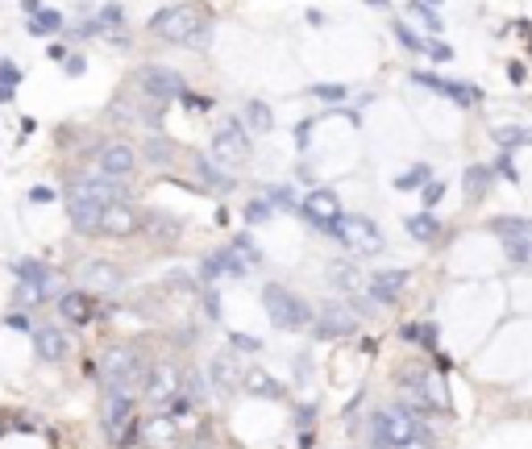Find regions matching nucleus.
<instances>
[{
	"label": "nucleus",
	"instance_id": "37998d69",
	"mask_svg": "<svg viewBox=\"0 0 532 449\" xmlns=\"http://www.w3.org/2000/svg\"><path fill=\"white\" fill-rule=\"evenodd\" d=\"M233 350H237V353H258V350H262V341H258V337H250V333H233Z\"/></svg>",
	"mask_w": 532,
	"mask_h": 449
},
{
	"label": "nucleus",
	"instance_id": "6ab92c4d",
	"mask_svg": "<svg viewBox=\"0 0 532 449\" xmlns=\"http://www.w3.org/2000/svg\"><path fill=\"white\" fill-rule=\"evenodd\" d=\"M54 292H59V275H54L50 267H42L37 275H29V279H17V303H21V308L46 303Z\"/></svg>",
	"mask_w": 532,
	"mask_h": 449
},
{
	"label": "nucleus",
	"instance_id": "ddd939ff",
	"mask_svg": "<svg viewBox=\"0 0 532 449\" xmlns=\"http://www.w3.org/2000/svg\"><path fill=\"white\" fill-rule=\"evenodd\" d=\"M300 212L308 225H316L320 233H333V225L341 220V200L328 187H320V192H308L300 200Z\"/></svg>",
	"mask_w": 532,
	"mask_h": 449
},
{
	"label": "nucleus",
	"instance_id": "a19ab883",
	"mask_svg": "<svg viewBox=\"0 0 532 449\" xmlns=\"http://www.w3.org/2000/svg\"><path fill=\"white\" fill-rule=\"evenodd\" d=\"M411 17H420V21L428 25L433 34H436V29H441V17H436V12H433V4H420V0H411Z\"/></svg>",
	"mask_w": 532,
	"mask_h": 449
},
{
	"label": "nucleus",
	"instance_id": "aec40b11",
	"mask_svg": "<svg viewBox=\"0 0 532 449\" xmlns=\"http://www.w3.org/2000/svg\"><path fill=\"white\" fill-rule=\"evenodd\" d=\"M416 84H424V87H433V92H441V96H449L458 109H474L478 100H483V92L478 87H466V84H453V79H436L433 71H416L411 75Z\"/></svg>",
	"mask_w": 532,
	"mask_h": 449
},
{
	"label": "nucleus",
	"instance_id": "20e7f679",
	"mask_svg": "<svg viewBox=\"0 0 532 449\" xmlns=\"http://www.w3.org/2000/svg\"><path fill=\"white\" fill-rule=\"evenodd\" d=\"M262 308L270 316V325L283 328V333H300V328L312 325V303L303 300V295H295L291 287H283V283H266Z\"/></svg>",
	"mask_w": 532,
	"mask_h": 449
},
{
	"label": "nucleus",
	"instance_id": "bf43d9fd",
	"mask_svg": "<svg viewBox=\"0 0 532 449\" xmlns=\"http://www.w3.org/2000/svg\"><path fill=\"white\" fill-rule=\"evenodd\" d=\"M192 449H204V445H192Z\"/></svg>",
	"mask_w": 532,
	"mask_h": 449
},
{
	"label": "nucleus",
	"instance_id": "5701e85b",
	"mask_svg": "<svg viewBox=\"0 0 532 449\" xmlns=\"http://www.w3.org/2000/svg\"><path fill=\"white\" fill-rule=\"evenodd\" d=\"M328 283H333L337 292H345V295L366 292V275L353 267L350 258H337V262H328Z\"/></svg>",
	"mask_w": 532,
	"mask_h": 449
},
{
	"label": "nucleus",
	"instance_id": "4468645a",
	"mask_svg": "<svg viewBox=\"0 0 532 449\" xmlns=\"http://www.w3.org/2000/svg\"><path fill=\"white\" fill-rule=\"evenodd\" d=\"M125 283V270L117 267V262H109V258H87L84 267H79V287L84 292H121Z\"/></svg>",
	"mask_w": 532,
	"mask_h": 449
},
{
	"label": "nucleus",
	"instance_id": "c03bdc74",
	"mask_svg": "<svg viewBox=\"0 0 532 449\" xmlns=\"http://www.w3.org/2000/svg\"><path fill=\"white\" fill-rule=\"evenodd\" d=\"M121 21H125L121 4H104V9H100V25H121Z\"/></svg>",
	"mask_w": 532,
	"mask_h": 449
},
{
	"label": "nucleus",
	"instance_id": "c9c22d12",
	"mask_svg": "<svg viewBox=\"0 0 532 449\" xmlns=\"http://www.w3.org/2000/svg\"><path fill=\"white\" fill-rule=\"evenodd\" d=\"M242 387H250L254 395H278V383L266 370H245L242 375Z\"/></svg>",
	"mask_w": 532,
	"mask_h": 449
},
{
	"label": "nucleus",
	"instance_id": "f8f14e48",
	"mask_svg": "<svg viewBox=\"0 0 532 449\" xmlns=\"http://www.w3.org/2000/svg\"><path fill=\"white\" fill-rule=\"evenodd\" d=\"M96 233H104V237H133V233H142V208L133 204V200H117V204H109L100 212Z\"/></svg>",
	"mask_w": 532,
	"mask_h": 449
},
{
	"label": "nucleus",
	"instance_id": "8fccbe9b",
	"mask_svg": "<svg viewBox=\"0 0 532 449\" xmlns=\"http://www.w3.org/2000/svg\"><path fill=\"white\" fill-rule=\"evenodd\" d=\"M424 54H433L436 62H445V59H453V50H449L445 42H428V50H424Z\"/></svg>",
	"mask_w": 532,
	"mask_h": 449
},
{
	"label": "nucleus",
	"instance_id": "f257e3e1",
	"mask_svg": "<svg viewBox=\"0 0 532 449\" xmlns=\"http://www.w3.org/2000/svg\"><path fill=\"white\" fill-rule=\"evenodd\" d=\"M117 200H133L125 179H109V175H84L67 187V217L79 233H96L100 212Z\"/></svg>",
	"mask_w": 532,
	"mask_h": 449
},
{
	"label": "nucleus",
	"instance_id": "4c0bfd02",
	"mask_svg": "<svg viewBox=\"0 0 532 449\" xmlns=\"http://www.w3.org/2000/svg\"><path fill=\"white\" fill-rule=\"evenodd\" d=\"M395 37H399V46H403V50H416V54H424V50H428V37L411 34L403 21H395Z\"/></svg>",
	"mask_w": 532,
	"mask_h": 449
},
{
	"label": "nucleus",
	"instance_id": "f704fd0d",
	"mask_svg": "<svg viewBox=\"0 0 532 449\" xmlns=\"http://www.w3.org/2000/svg\"><path fill=\"white\" fill-rule=\"evenodd\" d=\"M428 179H433V167H428V162H416L411 170H403V175H399L395 187H399V192H411V187H424Z\"/></svg>",
	"mask_w": 532,
	"mask_h": 449
},
{
	"label": "nucleus",
	"instance_id": "cd10ccee",
	"mask_svg": "<svg viewBox=\"0 0 532 449\" xmlns=\"http://www.w3.org/2000/svg\"><path fill=\"white\" fill-rule=\"evenodd\" d=\"M403 225H408V233L420 245H436V242H441V220H436L433 212H416V217H408Z\"/></svg>",
	"mask_w": 532,
	"mask_h": 449
},
{
	"label": "nucleus",
	"instance_id": "ea45409f",
	"mask_svg": "<svg viewBox=\"0 0 532 449\" xmlns=\"http://www.w3.org/2000/svg\"><path fill=\"white\" fill-rule=\"evenodd\" d=\"M270 212H275V204H270V200H250V204L242 208V217L250 220V225H262V220H270Z\"/></svg>",
	"mask_w": 532,
	"mask_h": 449
},
{
	"label": "nucleus",
	"instance_id": "1a4fd4ad",
	"mask_svg": "<svg viewBox=\"0 0 532 449\" xmlns=\"http://www.w3.org/2000/svg\"><path fill=\"white\" fill-rule=\"evenodd\" d=\"M133 79H137V87H142V96L150 100H183V92H187V79H183L175 67H162V62H145V67H137L133 71Z\"/></svg>",
	"mask_w": 532,
	"mask_h": 449
},
{
	"label": "nucleus",
	"instance_id": "a18cd8bd",
	"mask_svg": "<svg viewBox=\"0 0 532 449\" xmlns=\"http://www.w3.org/2000/svg\"><path fill=\"white\" fill-rule=\"evenodd\" d=\"M0 84H4V87H9V84H21V67H12V62L4 59V62H0Z\"/></svg>",
	"mask_w": 532,
	"mask_h": 449
},
{
	"label": "nucleus",
	"instance_id": "7c9ffc66",
	"mask_svg": "<svg viewBox=\"0 0 532 449\" xmlns=\"http://www.w3.org/2000/svg\"><path fill=\"white\" fill-rule=\"evenodd\" d=\"M245 121H250L254 134H270V129H275V117H270V104H266V100H250V104H245Z\"/></svg>",
	"mask_w": 532,
	"mask_h": 449
},
{
	"label": "nucleus",
	"instance_id": "5fc2aeb1",
	"mask_svg": "<svg viewBox=\"0 0 532 449\" xmlns=\"http://www.w3.org/2000/svg\"><path fill=\"white\" fill-rule=\"evenodd\" d=\"M508 79H511V84H524V67H520V62H511V67H508Z\"/></svg>",
	"mask_w": 532,
	"mask_h": 449
},
{
	"label": "nucleus",
	"instance_id": "58836bf2",
	"mask_svg": "<svg viewBox=\"0 0 532 449\" xmlns=\"http://www.w3.org/2000/svg\"><path fill=\"white\" fill-rule=\"evenodd\" d=\"M403 337L416 341V345H424V350H433V345H436V328L433 325H408V328H403Z\"/></svg>",
	"mask_w": 532,
	"mask_h": 449
},
{
	"label": "nucleus",
	"instance_id": "13d9d810",
	"mask_svg": "<svg viewBox=\"0 0 532 449\" xmlns=\"http://www.w3.org/2000/svg\"><path fill=\"white\" fill-rule=\"evenodd\" d=\"M370 4H378V9H387V0H370Z\"/></svg>",
	"mask_w": 532,
	"mask_h": 449
},
{
	"label": "nucleus",
	"instance_id": "bb28decb",
	"mask_svg": "<svg viewBox=\"0 0 532 449\" xmlns=\"http://www.w3.org/2000/svg\"><path fill=\"white\" fill-rule=\"evenodd\" d=\"M491 179H495V170L486 167V162H474V167H466V179H461V187H466V200H470V204H478V200L491 192Z\"/></svg>",
	"mask_w": 532,
	"mask_h": 449
},
{
	"label": "nucleus",
	"instance_id": "a878e982",
	"mask_svg": "<svg viewBox=\"0 0 532 449\" xmlns=\"http://www.w3.org/2000/svg\"><path fill=\"white\" fill-rule=\"evenodd\" d=\"M192 162H195V175H200L204 187H212V192H233V175H225L212 154H195Z\"/></svg>",
	"mask_w": 532,
	"mask_h": 449
},
{
	"label": "nucleus",
	"instance_id": "603ef678",
	"mask_svg": "<svg viewBox=\"0 0 532 449\" xmlns=\"http://www.w3.org/2000/svg\"><path fill=\"white\" fill-rule=\"evenodd\" d=\"M29 200H37V204H46V200H54V192H50V187H34V192H29Z\"/></svg>",
	"mask_w": 532,
	"mask_h": 449
},
{
	"label": "nucleus",
	"instance_id": "473e14b6",
	"mask_svg": "<svg viewBox=\"0 0 532 449\" xmlns=\"http://www.w3.org/2000/svg\"><path fill=\"white\" fill-rule=\"evenodd\" d=\"M503 254L516 267H532V237H503Z\"/></svg>",
	"mask_w": 532,
	"mask_h": 449
},
{
	"label": "nucleus",
	"instance_id": "2f4dec72",
	"mask_svg": "<svg viewBox=\"0 0 532 449\" xmlns=\"http://www.w3.org/2000/svg\"><path fill=\"white\" fill-rule=\"evenodd\" d=\"M495 142H499V150L528 146V142H532V129H528V125H499V129H495Z\"/></svg>",
	"mask_w": 532,
	"mask_h": 449
},
{
	"label": "nucleus",
	"instance_id": "dca6fc26",
	"mask_svg": "<svg viewBox=\"0 0 532 449\" xmlns=\"http://www.w3.org/2000/svg\"><path fill=\"white\" fill-rule=\"evenodd\" d=\"M133 420V391H109L104 395V408H100V425L112 441H121V433Z\"/></svg>",
	"mask_w": 532,
	"mask_h": 449
},
{
	"label": "nucleus",
	"instance_id": "6e6552de",
	"mask_svg": "<svg viewBox=\"0 0 532 449\" xmlns=\"http://www.w3.org/2000/svg\"><path fill=\"white\" fill-rule=\"evenodd\" d=\"M208 154L217 158V162H225V167H242L245 158H250V134H245V125L237 121V117H225V121H217Z\"/></svg>",
	"mask_w": 532,
	"mask_h": 449
},
{
	"label": "nucleus",
	"instance_id": "9b49d317",
	"mask_svg": "<svg viewBox=\"0 0 532 449\" xmlns=\"http://www.w3.org/2000/svg\"><path fill=\"white\" fill-rule=\"evenodd\" d=\"M308 328H312L316 341H345L358 333V316H353L345 303H325V308L312 316Z\"/></svg>",
	"mask_w": 532,
	"mask_h": 449
},
{
	"label": "nucleus",
	"instance_id": "b1692460",
	"mask_svg": "<svg viewBox=\"0 0 532 449\" xmlns=\"http://www.w3.org/2000/svg\"><path fill=\"white\" fill-rule=\"evenodd\" d=\"M34 350H37L42 362H62V358H67V337H62V328H54V325L34 328Z\"/></svg>",
	"mask_w": 532,
	"mask_h": 449
},
{
	"label": "nucleus",
	"instance_id": "423d86ee",
	"mask_svg": "<svg viewBox=\"0 0 532 449\" xmlns=\"http://www.w3.org/2000/svg\"><path fill=\"white\" fill-rule=\"evenodd\" d=\"M333 237L345 245L350 258H375V254H383V245H387L383 229H378L370 217H362V212H350V217L341 212V220L333 225Z\"/></svg>",
	"mask_w": 532,
	"mask_h": 449
},
{
	"label": "nucleus",
	"instance_id": "c85d7f7f",
	"mask_svg": "<svg viewBox=\"0 0 532 449\" xmlns=\"http://www.w3.org/2000/svg\"><path fill=\"white\" fill-rule=\"evenodd\" d=\"M142 158H145V162H150V167H170V162L179 158V150L170 146V137L154 134V137H145V150H142Z\"/></svg>",
	"mask_w": 532,
	"mask_h": 449
},
{
	"label": "nucleus",
	"instance_id": "f3484780",
	"mask_svg": "<svg viewBox=\"0 0 532 449\" xmlns=\"http://www.w3.org/2000/svg\"><path fill=\"white\" fill-rule=\"evenodd\" d=\"M242 362L233 358L229 350H220L208 358V383H212V391H220V395H233V391L242 387Z\"/></svg>",
	"mask_w": 532,
	"mask_h": 449
},
{
	"label": "nucleus",
	"instance_id": "412c9836",
	"mask_svg": "<svg viewBox=\"0 0 532 449\" xmlns=\"http://www.w3.org/2000/svg\"><path fill=\"white\" fill-rule=\"evenodd\" d=\"M142 441L150 449H170L175 441H179V420H175L170 412H154L142 425Z\"/></svg>",
	"mask_w": 532,
	"mask_h": 449
},
{
	"label": "nucleus",
	"instance_id": "2eb2a0df",
	"mask_svg": "<svg viewBox=\"0 0 532 449\" xmlns=\"http://www.w3.org/2000/svg\"><path fill=\"white\" fill-rule=\"evenodd\" d=\"M179 391V370L175 362H158V366H145V378H142V395L150 408H162Z\"/></svg>",
	"mask_w": 532,
	"mask_h": 449
},
{
	"label": "nucleus",
	"instance_id": "09e8293b",
	"mask_svg": "<svg viewBox=\"0 0 532 449\" xmlns=\"http://www.w3.org/2000/svg\"><path fill=\"white\" fill-rule=\"evenodd\" d=\"M495 167H499V175H503V179H508V183H516V179H520V170H516V162H511V158H508V154L499 158Z\"/></svg>",
	"mask_w": 532,
	"mask_h": 449
},
{
	"label": "nucleus",
	"instance_id": "72a5a7b5",
	"mask_svg": "<svg viewBox=\"0 0 532 449\" xmlns=\"http://www.w3.org/2000/svg\"><path fill=\"white\" fill-rule=\"evenodd\" d=\"M142 229H150V233H158L162 242H170V237L179 233V220H175V217H162V212H150V217H142Z\"/></svg>",
	"mask_w": 532,
	"mask_h": 449
},
{
	"label": "nucleus",
	"instance_id": "c756f323",
	"mask_svg": "<svg viewBox=\"0 0 532 449\" xmlns=\"http://www.w3.org/2000/svg\"><path fill=\"white\" fill-rule=\"evenodd\" d=\"M486 229L499 233V237H532V220L528 217H491Z\"/></svg>",
	"mask_w": 532,
	"mask_h": 449
},
{
	"label": "nucleus",
	"instance_id": "a211bd4d",
	"mask_svg": "<svg viewBox=\"0 0 532 449\" xmlns=\"http://www.w3.org/2000/svg\"><path fill=\"white\" fill-rule=\"evenodd\" d=\"M250 258H242L233 245H225V250H217L212 258H204V267H200V279L204 283H212L217 275H233V279H242V275H250Z\"/></svg>",
	"mask_w": 532,
	"mask_h": 449
},
{
	"label": "nucleus",
	"instance_id": "3c124183",
	"mask_svg": "<svg viewBox=\"0 0 532 449\" xmlns=\"http://www.w3.org/2000/svg\"><path fill=\"white\" fill-rule=\"evenodd\" d=\"M204 312H208V316H217V320H220V295L212 292V287L204 292Z\"/></svg>",
	"mask_w": 532,
	"mask_h": 449
},
{
	"label": "nucleus",
	"instance_id": "6e6d98bb",
	"mask_svg": "<svg viewBox=\"0 0 532 449\" xmlns=\"http://www.w3.org/2000/svg\"><path fill=\"white\" fill-rule=\"evenodd\" d=\"M9 328H29V320H25L21 312H12V316H9Z\"/></svg>",
	"mask_w": 532,
	"mask_h": 449
},
{
	"label": "nucleus",
	"instance_id": "4d7b16f0",
	"mask_svg": "<svg viewBox=\"0 0 532 449\" xmlns=\"http://www.w3.org/2000/svg\"><path fill=\"white\" fill-rule=\"evenodd\" d=\"M25 4V12H37V0H21Z\"/></svg>",
	"mask_w": 532,
	"mask_h": 449
},
{
	"label": "nucleus",
	"instance_id": "7ed1b4c3",
	"mask_svg": "<svg viewBox=\"0 0 532 449\" xmlns=\"http://www.w3.org/2000/svg\"><path fill=\"white\" fill-rule=\"evenodd\" d=\"M416 437L433 441V433H428L420 416L408 412V408H378V412L370 416V441H375V449H403Z\"/></svg>",
	"mask_w": 532,
	"mask_h": 449
},
{
	"label": "nucleus",
	"instance_id": "e433bc0d",
	"mask_svg": "<svg viewBox=\"0 0 532 449\" xmlns=\"http://www.w3.org/2000/svg\"><path fill=\"white\" fill-rule=\"evenodd\" d=\"M29 29H34V34H50V29H62V17H59V12H42V9H37V12H29Z\"/></svg>",
	"mask_w": 532,
	"mask_h": 449
},
{
	"label": "nucleus",
	"instance_id": "79ce46f5",
	"mask_svg": "<svg viewBox=\"0 0 532 449\" xmlns=\"http://www.w3.org/2000/svg\"><path fill=\"white\" fill-rule=\"evenodd\" d=\"M270 204L287 208V212H300V200H295V192H291V187H275V192H270Z\"/></svg>",
	"mask_w": 532,
	"mask_h": 449
},
{
	"label": "nucleus",
	"instance_id": "f03ea898",
	"mask_svg": "<svg viewBox=\"0 0 532 449\" xmlns=\"http://www.w3.org/2000/svg\"><path fill=\"white\" fill-rule=\"evenodd\" d=\"M145 29L154 37H162V42H170V46H187V50H204L208 37H212V25H208V17L195 4H167V9H158L145 21Z\"/></svg>",
	"mask_w": 532,
	"mask_h": 449
},
{
	"label": "nucleus",
	"instance_id": "4be33fe9",
	"mask_svg": "<svg viewBox=\"0 0 532 449\" xmlns=\"http://www.w3.org/2000/svg\"><path fill=\"white\" fill-rule=\"evenodd\" d=\"M408 279H411V270H375V275H366V292L375 295L378 303H391L408 287Z\"/></svg>",
	"mask_w": 532,
	"mask_h": 449
},
{
	"label": "nucleus",
	"instance_id": "49530a36",
	"mask_svg": "<svg viewBox=\"0 0 532 449\" xmlns=\"http://www.w3.org/2000/svg\"><path fill=\"white\" fill-rule=\"evenodd\" d=\"M441 192H445V183H436V179L424 183V208H433L436 200H441Z\"/></svg>",
	"mask_w": 532,
	"mask_h": 449
},
{
	"label": "nucleus",
	"instance_id": "393cba45",
	"mask_svg": "<svg viewBox=\"0 0 532 449\" xmlns=\"http://www.w3.org/2000/svg\"><path fill=\"white\" fill-rule=\"evenodd\" d=\"M59 316L67 320V325H84V320H92V292H84V287L62 292L59 295Z\"/></svg>",
	"mask_w": 532,
	"mask_h": 449
},
{
	"label": "nucleus",
	"instance_id": "39448f33",
	"mask_svg": "<svg viewBox=\"0 0 532 449\" xmlns=\"http://www.w3.org/2000/svg\"><path fill=\"white\" fill-rule=\"evenodd\" d=\"M100 375H104V387L109 391H133L145 378V358L137 345H109L104 358H100Z\"/></svg>",
	"mask_w": 532,
	"mask_h": 449
},
{
	"label": "nucleus",
	"instance_id": "0eeeda50",
	"mask_svg": "<svg viewBox=\"0 0 532 449\" xmlns=\"http://www.w3.org/2000/svg\"><path fill=\"white\" fill-rule=\"evenodd\" d=\"M399 387L411 395L416 416H420V412H449V408H445V387H441V378H436L433 370H424V366H408V370H399Z\"/></svg>",
	"mask_w": 532,
	"mask_h": 449
},
{
	"label": "nucleus",
	"instance_id": "9d476101",
	"mask_svg": "<svg viewBox=\"0 0 532 449\" xmlns=\"http://www.w3.org/2000/svg\"><path fill=\"white\" fill-rule=\"evenodd\" d=\"M92 162H96L100 175H109V179H125L129 183L133 175H137V150L125 142V137H104L96 146V154H92Z\"/></svg>",
	"mask_w": 532,
	"mask_h": 449
},
{
	"label": "nucleus",
	"instance_id": "de8ad7c7",
	"mask_svg": "<svg viewBox=\"0 0 532 449\" xmlns=\"http://www.w3.org/2000/svg\"><path fill=\"white\" fill-rule=\"evenodd\" d=\"M312 96H320V100H341V96H345V87H341V84H320V87H312Z\"/></svg>",
	"mask_w": 532,
	"mask_h": 449
},
{
	"label": "nucleus",
	"instance_id": "864d4df0",
	"mask_svg": "<svg viewBox=\"0 0 532 449\" xmlns=\"http://www.w3.org/2000/svg\"><path fill=\"white\" fill-rule=\"evenodd\" d=\"M84 67H87V62L79 59V54H71V59H67V75H79V71H84Z\"/></svg>",
	"mask_w": 532,
	"mask_h": 449
}]
</instances>
